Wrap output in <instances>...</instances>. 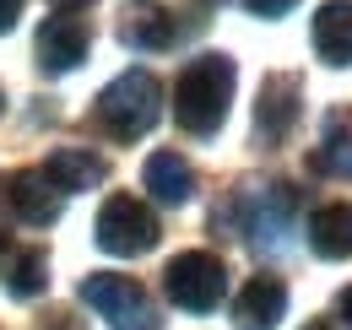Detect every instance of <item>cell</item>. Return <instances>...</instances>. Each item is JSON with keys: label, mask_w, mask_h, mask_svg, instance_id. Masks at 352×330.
Segmentation results:
<instances>
[{"label": "cell", "mask_w": 352, "mask_h": 330, "mask_svg": "<svg viewBox=\"0 0 352 330\" xmlns=\"http://www.w3.org/2000/svg\"><path fill=\"white\" fill-rule=\"evenodd\" d=\"M233 60L228 54H195L184 71H179V87H174V120L184 135H201L212 141L228 120V103H233Z\"/></svg>", "instance_id": "1"}, {"label": "cell", "mask_w": 352, "mask_h": 330, "mask_svg": "<svg viewBox=\"0 0 352 330\" xmlns=\"http://www.w3.org/2000/svg\"><path fill=\"white\" fill-rule=\"evenodd\" d=\"M157 109H163V87L152 71H125L98 92V109L92 120L103 124V135L114 141H141L152 124H157Z\"/></svg>", "instance_id": "2"}, {"label": "cell", "mask_w": 352, "mask_h": 330, "mask_svg": "<svg viewBox=\"0 0 352 330\" xmlns=\"http://www.w3.org/2000/svg\"><path fill=\"white\" fill-rule=\"evenodd\" d=\"M233 211H239V239L250 249H261V254H276L293 239L298 190L293 184H250V190H239Z\"/></svg>", "instance_id": "3"}, {"label": "cell", "mask_w": 352, "mask_h": 330, "mask_svg": "<svg viewBox=\"0 0 352 330\" xmlns=\"http://www.w3.org/2000/svg\"><path fill=\"white\" fill-rule=\"evenodd\" d=\"M163 292L184 314H212L222 298H228V265H222L212 249H184L163 271Z\"/></svg>", "instance_id": "4"}, {"label": "cell", "mask_w": 352, "mask_h": 330, "mask_svg": "<svg viewBox=\"0 0 352 330\" xmlns=\"http://www.w3.org/2000/svg\"><path fill=\"white\" fill-rule=\"evenodd\" d=\"M82 303H92V309L109 320V330H163L152 298H146L141 282H131V276H109V271L87 276V282H82Z\"/></svg>", "instance_id": "5"}, {"label": "cell", "mask_w": 352, "mask_h": 330, "mask_svg": "<svg viewBox=\"0 0 352 330\" xmlns=\"http://www.w3.org/2000/svg\"><path fill=\"white\" fill-rule=\"evenodd\" d=\"M92 239H98V249H109V254L131 260V254H146V249L157 244V217L141 206L135 195H109L103 211H98Z\"/></svg>", "instance_id": "6"}, {"label": "cell", "mask_w": 352, "mask_h": 330, "mask_svg": "<svg viewBox=\"0 0 352 330\" xmlns=\"http://www.w3.org/2000/svg\"><path fill=\"white\" fill-rule=\"evenodd\" d=\"M293 124H298V76L271 71L261 82V98H255V141L276 146V141H287Z\"/></svg>", "instance_id": "7"}, {"label": "cell", "mask_w": 352, "mask_h": 330, "mask_svg": "<svg viewBox=\"0 0 352 330\" xmlns=\"http://www.w3.org/2000/svg\"><path fill=\"white\" fill-rule=\"evenodd\" d=\"M120 38L135 54H163L179 43V22L163 0H125V16H120Z\"/></svg>", "instance_id": "8"}, {"label": "cell", "mask_w": 352, "mask_h": 330, "mask_svg": "<svg viewBox=\"0 0 352 330\" xmlns=\"http://www.w3.org/2000/svg\"><path fill=\"white\" fill-rule=\"evenodd\" d=\"M6 206L16 211L28 228H49L60 217V206H65V190L49 179L44 168H22V173L6 179Z\"/></svg>", "instance_id": "9"}, {"label": "cell", "mask_w": 352, "mask_h": 330, "mask_svg": "<svg viewBox=\"0 0 352 330\" xmlns=\"http://www.w3.org/2000/svg\"><path fill=\"white\" fill-rule=\"evenodd\" d=\"M38 71H49V76H65V71H76L82 60H87L92 49V33L82 16H49L44 28H38Z\"/></svg>", "instance_id": "10"}, {"label": "cell", "mask_w": 352, "mask_h": 330, "mask_svg": "<svg viewBox=\"0 0 352 330\" xmlns=\"http://www.w3.org/2000/svg\"><path fill=\"white\" fill-rule=\"evenodd\" d=\"M287 314V282L282 276H250L233 298V325L239 330H276Z\"/></svg>", "instance_id": "11"}, {"label": "cell", "mask_w": 352, "mask_h": 330, "mask_svg": "<svg viewBox=\"0 0 352 330\" xmlns=\"http://www.w3.org/2000/svg\"><path fill=\"white\" fill-rule=\"evenodd\" d=\"M0 287L11 298H38L49 287V254L16 244L11 233H0Z\"/></svg>", "instance_id": "12"}, {"label": "cell", "mask_w": 352, "mask_h": 330, "mask_svg": "<svg viewBox=\"0 0 352 330\" xmlns=\"http://www.w3.org/2000/svg\"><path fill=\"white\" fill-rule=\"evenodd\" d=\"M309 249L320 260H352V201H331L309 217Z\"/></svg>", "instance_id": "13"}, {"label": "cell", "mask_w": 352, "mask_h": 330, "mask_svg": "<svg viewBox=\"0 0 352 330\" xmlns=\"http://www.w3.org/2000/svg\"><path fill=\"white\" fill-rule=\"evenodd\" d=\"M141 179H146L152 201H163V206H184L195 195V168L184 163L179 152H152L146 168H141Z\"/></svg>", "instance_id": "14"}, {"label": "cell", "mask_w": 352, "mask_h": 330, "mask_svg": "<svg viewBox=\"0 0 352 330\" xmlns=\"http://www.w3.org/2000/svg\"><path fill=\"white\" fill-rule=\"evenodd\" d=\"M314 49L325 65H352V0H325L314 11Z\"/></svg>", "instance_id": "15"}, {"label": "cell", "mask_w": 352, "mask_h": 330, "mask_svg": "<svg viewBox=\"0 0 352 330\" xmlns=\"http://www.w3.org/2000/svg\"><path fill=\"white\" fill-rule=\"evenodd\" d=\"M314 173H331V179H352V109H331L325 130H320V152L309 157Z\"/></svg>", "instance_id": "16"}, {"label": "cell", "mask_w": 352, "mask_h": 330, "mask_svg": "<svg viewBox=\"0 0 352 330\" xmlns=\"http://www.w3.org/2000/svg\"><path fill=\"white\" fill-rule=\"evenodd\" d=\"M44 173L65 190V195H76V190H98L103 173H109V163H103L98 152H82V146H60V152L44 163Z\"/></svg>", "instance_id": "17"}, {"label": "cell", "mask_w": 352, "mask_h": 330, "mask_svg": "<svg viewBox=\"0 0 352 330\" xmlns=\"http://www.w3.org/2000/svg\"><path fill=\"white\" fill-rule=\"evenodd\" d=\"M298 0H244V11H255V16H282V11H293Z\"/></svg>", "instance_id": "18"}, {"label": "cell", "mask_w": 352, "mask_h": 330, "mask_svg": "<svg viewBox=\"0 0 352 330\" xmlns=\"http://www.w3.org/2000/svg\"><path fill=\"white\" fill-rule=\"evenodd\" d=\"M16 16H22V0H0V33H11Z\"/></svg>", "instance_id": "19"}, {"label": "cell", "mask_w": 352, "mask_h": 330, "mask_svg": "<svg viewBox=\"0 0 352 330\" xmlns=\"http://www.w3.org/2000/svg\"><path fill=\"white\" fill-rule=\"evenodd\" d=\"M336 320H342V325H347V330H352V287H347V292H342V298H336Z\"/></svg>", "instance_id": "20"}, {"label": "cell", "mask_w": 352, "mask_h": 330, "mask_svg": "<svg viewBox=\"0 0 352 330\" xmlns=\"http://www.w3.org/2000/svg\"><path fill=\"white\" fill-rule=\"evenodd\" d=\"M49 6H60V11H82V6H92V0H49Z\"/></svg>", "instance_id": "21"}, {"label": "cell", "mask_w": 352, "mask_h": 330, "mask_svg": "<svg viewBox=\"0 0 352 330\" xmlns=\"http://www.w3.org/2000/svg\"><path fill=\"white\" fill-rule=\"evenodd\" d=\"M304 330H331V320H309V325Z\"/></svg>", "instance_id": "22"}, {"label": "cell", "mask_w": 352, "mask_h": 330, "mask_svg": "<svg viewBox=\"0 0 352 330\" xmlns=\"http://www.w3.org/2000/svg\"><path fill=\"white\" fill-rule=\"evenodd\" d=\"M206 6H217V0H206Z\"/></svg>", "instance_id": "23"}, {"label": "cell", "mask_w": 352, "mask_h": 330, "mask_svg": "<svg viewBox=\"0 0 352 330\" xmlns=\"http://www.w3.org/2000/svg\"><path fill=\"white\" fill-rule=\"evenodd\" d=\"M0 103H6V98H0Z\"/></svg>", "instance_id": "24"}]
</instances>
